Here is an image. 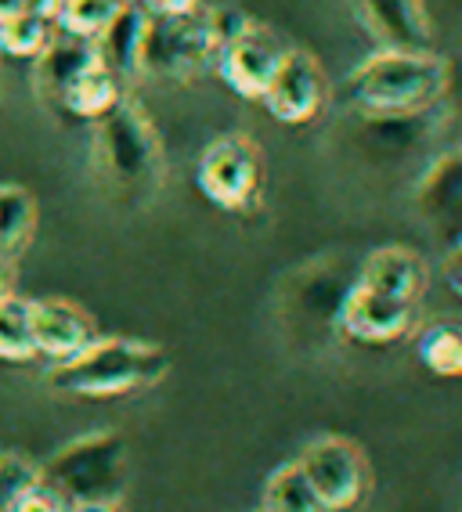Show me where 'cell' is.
Segmentation results:
<instances>
[{
	"label": "cell",
	"instance_id": "484cf974",
	"mask_svg": "<svg viewBox=\"0 0 462 512\" xmlns=\"http://www.w3.org/2000/svg\"><path fill=\"white\" fill-rule=\"evenodd\" d=\"M441 278H444V285H448V293H452L455 300H462V242L444 249Z\"/></svg>",
	"mask_w": 462,
	"mask_h": 512
},
{
	"label": "cell",
	"instance_id": "d4e9b609",
	"mask_svg": "<svg viewBox=\"0 0 462 512\" xmlns=\"http://www.w3.org/2000/svg\"><path fill=\"white\" fill-rule=\"evenodd\" d=\"M11 512H69V505H65L55 491H47L44 484H37L33 491L22 494L19 502L11 505Z\"/></svg>",
	"mask_w": 462,
	"mask_h": 512
},
{
	"label": "cell",
	"instance_id": "836d02e7",
	"mask_svg": "<svg viewBox=\"0 0 462 512\" xmlns=\"http://www.w3.org/2000/svg\"><path fill=\"white\" fill-rule=\"evenodd\" d=\"M0 512H8V509H4V505H0Z\"/></svg>",
	"mask_w": 462,
	"mask_h": 512
},
{
	"label": "cell",
	"instance_id": "9c48e42d",
	"mask_svg": "<svg viewBox=\"0 0 462 512\" xmlns=\"http://www.w3.org/2000/svg\"><path fill=\"white\" fill-rule=\"evenodd\" d=\"M333 325L340 329V336H347L358 347H394V343H401V339L416 332L419 307L379 296L351 278L340 307H336Z\"/></svg>",
	"mask_w": 462,
	"mask_h": 512
},
{
	"label": "cell",
	"instance_id": "d6a6232c",
	"mask_svg": "<svg viewBox=\"0 0 462 512\" xmlns=\"http://www.w3.org/2000/svg\"><path fill=\"white\" fill-rule=\"evenodd\" d=\"M123 4H141V0H123Z\"/></svg>",
	"mask_w": 462,
	"mask_h": 512
},
{
	"label": "cell",
	"instance_id": "f1b7e54d",
	"mask_svg": "<svg viewBox=\"0 0 462 512\" xmlns=\"http://www.w3.org/2000/svg\"><path fill=\"white\" fill-rule=\"evenodd\" d=\"M11 282H15V264L0 256V300H4V296L11 293Z\"/></svg>",
	"mask_w": 462,
	"mask_h": 512
},
{
	"label": "cell",
	"instance_id": "44dd1931",
	"mask_svg": "<svg viewBox=\"0 0 462 512\" xmlns=\"http://www.w3.org/2000/svg\"><path fill=\"white\" fill-rule=\"evenodd\" d=\"M55 37V19L26 8L15 19L0 22V55L11 58H37Z\"/></svg>",
	"mask_w": 462,
	"mask_h": 512
},
{
	"label": "cell",
	"instance_id": "f546056e",
	"mask_svg": "<svg viewBox=\"0 0 462 512\" xmlns=\"http://www.w3.org/2000/svg\"><path fill=\"white\" fill-rule=\"evenodd\" d=\"M26 8H29V0H0V22L15 19V15L26 11Z\"/></svg>",
	"mask_w": 462,
	"mask_h": 512
},
{
	"label": "cell",
	"instance_id": "9a60e30c",
	"mask_svg": "<svg viewBox=\"0 0 462 512\" xmlns=\"http://www.w3.org/2000/svg\"><path fill=\"white\" fill-rule=\"evenodd\" d=\"M98 62V51H94V40L69 37V33H55L51 44L33 58V83L44 101H51L58 109V101L65 98V91L73 87L80 76Z\"/></svg>",
	"mask_w": 462,
	"mask_h": 512
},
{
	"label": "cell",
	"instance_id": "5b68a950",
	"mask_svg": "<svg viewBox=\"0 0 462 512\" xmlns=\"http://www.w3.org/2000/svg\"><path fill=\"white\" fill-rule=\"evenodd\" d=\"M130 480V448L116 430L69 440L40 466V484L65 505H120Z\"/></svg>",
	"mask_w": 462,
	"mask_h": 512
},
{
	"label": "cell",
	"instance_id": "cb8c5ba5",
	"mask_svg": "<svg viewBox=\"0 0 462 512\" xmlns=\"http://www.w3.org/2000/svg\"><path fill=\"white\" fill-rule=\"evenodd\" d=\"M40 484V466L33 458L19 455V451H0V505L11 512V505L19 502L22 494H29Z\"/></svg>",
	"mask_w": 462,
	"mask_h": 512
},
{
	"label": "cell",
	"instance_id": "8992f818",
	"mask_svg": "<svg viewBox=\"0 0 462 512\" xmlns=\"http://www.w3.org/2000/svg\"><path fill=\"white\" fill-rule=\"evenodd\" d=\"M264 181H268V159L257 138L228 130L217 134L199 152L195 163V188L210 206L235 217H250L264 202Z\"/></svg>",
	"mask_w": 462,
	"mask_h": 512
},
{
	"label": "cell",
	"instance_id": "277c9868",
	"mask_svg": "<svg viewBox=\"0 0 462 512\" xmlns=\"http://www.w3.org/2000/svg\"><path fill=\"white\" fill-rule=\"evenodd\" d=\"M250 15L231 4H206L192 15H148L141 44V76L185 83L213 65L224 40L250 26Z\"/></svg>",
	"mask_w": 462,
	"mask_h": 512
},
{
	"label": "cell",
	"instance_id": "e0dca14e",
	"mask_svg": "<svg viewBox=\"0 0 462 512\" xmlns=\"http://www.w3.org/2000/svg\"><path fill=\"white\" fill-rule=\"evenodd\" d=\"M127 80L112 73L109 65H102V58L87 69L80 80L65 91V98L58 101V109L69 112L73 119H84V123H98L102 116H109L123 98H127Z\"/></svg>",
	"mask_w": 462,
	"mask_h": 512
},
{
	"label": "cell",
	"instance_id": "4fadbf2b",
	"mask_svg": "<svg viewBox=\"0 0 462 512\" xmlns=\"http://www.w3.org/2000/svg\"><path fill=\"white\" fill-rule=\"evenodd\" d=\"M354 282H361L365 289H372L379 296L416 303L419 307L426 289H430V264H426V256L419 249L401 246V242H387V246L372 249L361 260Z\"/></svg>",
	"mask_w": 462,
	"mask_h": 512
},
{
	"label": "cell",
	"instance_id": "ba28073f",
	"mask_svg": "<svg viewBox=\"0 0 462 512\" xmlns=\"http://www.w3.org/2000/svg\"><path fill=\"white\" fill-rule=\"evenodd\" d=\"M260 105L282 127H311L329 105V80L322 62L304 47H286Z\"/></svg>",
	"mask_w": 462,
	"mask_h": 512
},
{
	"label": "cell",
	"instance_id": "4dcf8cb0",
	"mask_svg": "<svg viewBox=\"0 0 462 512\" xmlns=\"http://www.w3.org/2000/svg\"><path fill=\"white\" fill-rule=\"evenodd\" d=\"M58 4H62V0H29V8L40 11V15H47V19H55Z\"/></svg>",
	"mask_w": 462,
	"mask_h": 512
},
{
	"label": "cell",
	"instance_id": "5bb4252c",
	"mask_svg": "<svg viewBox=\"0 0 462 512\" xmlns=\"http://www.w3.org/2000/svg\"><path fill=\"white\" fill-rule=\"evenodd\" d=\"M29 329L37 357H47L55 365L80 354L98 336L91 314L69 300H29Z\"/></svg>",
	"mask_w": 462,
	"mask_h": 512
},
{
	"label": "cell",
	"instance_id": "7a4b0ae2",
	"mask_svg": "<svg viewBox=\"0 0 462 512\" xmlns=\"http://www.w3.org/2000/svg\"><path fill=\"white\" fill-rule=\"evenodd\" d=\"M170 375V354L159 343L134 336H94L80 354L58 361L47 386L65 397L109 401L152 390Z\"/></svg>",
	"mask_w": 462,
	"mask_h": 512
},
{
	"label": "cell",
	"instance_id": "30bf717a",
	"mask_svg": "<svg viewBox=\"0 0 462 512\" xmlns=\"http://www.w3.org/2000/svg\"><path fill=\"white\" fill-rule=\"evenodd\" d=\"M282 55H286V44L268 26L250 22L231 40H224L217 58H213V69H217L221 83L235 98L260 101L264 91H268L271 76H275L278 62H282Z\"/></svg>",
	"mask_w": 462,
	"mask_h": 512
},
{
	"label": "cell",
	"instance_id": "52a82bcc",
	"mask_svg": "<svg viewBox=\"0 0 462 512\" xmlns=\"http://www.w3.org/2000/svg\"><path fill=\"white\" fill-rule=\"evenodd\" d=\"M307 484L318 494L325 512H354L372 494L369 455L343 433H322L296 455Z\"/></svg>",
	"mask_w": 462,
	"mask_h": 512
},
{
	"label": "cell",
	"instance_id": "2e32d148",
	"mask_svg": "<svg viewBox=\"0 0 462 512\" xmlns=\"http://www.w3.org/2000/svg\"><path fill=\"white\" fill-rule=\"evenodd\" d=\"M148 11L141 4H120V11L109 19V26L94 37V51L120 80L141 76V44H145Z\"/></svg>",
	"mask_w": 462,
	"mask_h": 512
},
{
	"label": "cell",
	"instance_id": "83f0119b",
	"mask_svg": "<svg viewBox=\"0 0 462 512\" xmlns=\"http://www.w3.org/2000/svg\"><path fill=\"white\" fill-rule=\"evenodd\" d=\"M444 101H455L452 109L462 112V58H448V94Z\"/></svg>",
	"mask_w": 462,
	"mask_h": 512
},
{
	"label": "cell",
	"instance_id": "d6986e66",
	"mask_svg": "<svg viewBox=\"0 0 462 512\" xmlns=\"http://www.w3.org/2000/svg\"><path fill=\"white\" fill-rule=\"evenodd\" d=\"M419 365L437 379H462V325L434 321L416 339Z\"/></svg>",
	"mask_w": 462,
	"mask_h": 512
},
{
	"label": "cell",
	"instance_id": "3957f363",
	"mask_svg": "<svg viewBox=\"0 0 462 512\" xmlns=\"http://www.w3.org/2000/svg\"><path fill=\"white\" fill-rule=\"evenodd\" d=\"M91 156L105 188L130 206H141L163 188V138L141 101L123 98L109 116L94 123Z\"/></svg>",
	"mask_w": 462,
	"mask_h": 512
},
{
	"label": "cell",
	"instance_id": "7402d4cb",
	"mask_svg": "<svg viewBox=\"0 0 462 512\" xmlns=\"http://www.w3.org/2000/svg\"><path fill=\"white\" fill-rule=\"evenodd\" d=\"M33 329H29V300L8 293L0 300V361H33Z\"/></svg>",
	"mask_w": 462,
	"mask_h": 512
},
{
	"label": "cell",
	"instance_id": "1f68e13d",
	"mask_svg": "<svg viewBox=\"0 0 462 512\" xmlns=\"http://www.w3.org/2000/svg\"><path fill=\"white\" fill-rule=\"evenodd\" d=\"M69 512H120L116 505H69Z\"/></svg>",
	"mask_w": 462,
	"mask_h": 512
},
{
	"label": "cell",
	"instance_id": "ac0fdd59",
	"mask_svg": "<svg viewBox=\"0 0 462 512\" xmlns=\"http://www.w3.org/2000/svg\"><path fill=\"white\" fill-rule=\"evenodd\" d=\"M37 235V199L22 184H0V256L19 260Z\"/></svg>",
	"mask_w": 462,
	"mask_h": 512
},
{
	"label": "cell",
	"instance_id": "6da1fadb",
	"mask_svg": "<svg viewBox=\"0 0 462 512\" xmlns=\"http://www.w3.org/2000/svg\"><path fill=\"white\" fill-rule=\"evenodd\" d=\"M448 94V58L434 47H376L343 80V105L358 119L419 116Z\"/></svg>",
	"mask_w": 462,
	"mask_h": 512
},
{
	"label": "cell",
	"instance_id": "7c38bea8",
	"mask_svg": "<svg viewBox=\"0 0 462 512\" xmlns=\"http://www.w3.org/2000/svg\"><path fill=\"white\" fill-rule=\"evenodd\" d=\"M347 4L376 47H405V51L434 47L437 26L426 0H347Z\"/></svg>",
	"mask_w": 462,
	"mask_h": 512
},
{
	"label": "cell",
	"instance_id": "603a6c76",
	"mask_svg": "<svg viewBox=\"0 0 462 512\" xmlns=\"http://www.w3.org/2000/svg\"><path fill=\"white\" fill-rule=\"evenodd\" d=\"M123 0H62L55 11V29L69 37L94 40L120 11Z\"/></svg>",
	"mask_w": 462,
	"mask_h": 512
},
{
	"label": "cell",
	"instance_id": "8fae6325",
	"mask_svg": "<svg viewBox=\"0 0 462 512\" xmlns=\"http://www.w3.org/2000/svg\"><path fill=\"white\" fill-rule=\"evenodd\" d=\"M412 202H416L419 217L441 235L444 249L462 242V145L448 148L426 163Z\"/></svg>",
	"mask_w": 462,
	"mask_h": 512
},
{
	"label": "cell",
	"instance_id": "ffe728a7",
	"mask_svg": "<svg viewBox=\"0 0 462 512\" xmlns=\"http://www.w3.org/2000/svg\"><path fill=\"white\" fill-rule=\"evenodd\" d=\"M260 505L264 512H325L318 494L307 484L304 469L296 466V458L271 469L264 491H260Z\"/></svg>",
	"mask_w": 462,
	"mask_h": 512
},
{
	"label": "cell",
	"instance_id": "4316f807",
	"mask_svg": "<svg viewBox=\"0 0 462 512\" xmlns=\"http://www.w3.org/2000/svg\"><path fill=\"white\" fill-rule=\"evenodd\" d=\"M141 8L148 15H192V11L206 8V0H141Z\"/></svg>",
	"mask_w": 462,
	"mask_h": 512
}]
</instances>
